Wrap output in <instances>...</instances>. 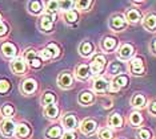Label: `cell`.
Listing matches in <instances>:
<instances>
[{"instance_id": "cell-8", "label": "cell", "mask_w": 156, "mask_h": 139, "mask_svg": "<svg viewBox=\"0 0 156 139\" xmlns=\"http://www.w3.org/2000/svg\"><path fill=\"white\" fill-rule=\"evenodd\" d=\"M96 127H98V123L95 122L94 119H86L80 124V131H81V134H84V135H90L96 130Z\"/></svg>"}, {"instance_id": "cell-1", "label": "cell", "mask_w": 156, "mask_h": 139, "mask_svg": "<svg viewBox=\"0 0 156 139\" xmlns=\"http://www.w3.org/2000/svg\"><path fill=\"white\" fill-rule=\"evenodd\" d=\"M105 62H107V60H105L104 56H103V55H96L94 57V60H92L91 65H90L91 73L92 74H99L103 69H104Z\"/></svg>"}, {"instance_id": "cell-27", "label": "cell", "mask_w": 156, "mask_h": 139, "mask_svg": "<svg viewBox=\"0 0 156 139\" xmlns=\"http://www.w3.org/2000/svg\"><path fill=\"white\" fill-rule=\"evenodd\" d=\"M58 9H60L59 8V2H47L45 3V11H47V15L55 16V13L58 12Z\"/></svg>"}, {"instance_id": "cell-31", "label": "cell", "mask_w": 156, "mask_h": 139, "mask_svg": "<svg viewBox=\"0 0 156 139\" xmlns=\"http://www.w3.org/2000/svg\"><path fill=\"white\" fill-rule=\"evenodd\" d=\"M43 4H41L40 2H31L30 4H28V7H30V12L34 13V15H37V13L41 12V9H43V7H41Z\"/></svg>"}, {"instance_id": "cell-23", "label": "cell", "mask_w": 156, "mask_h": 139, "mask_svg": "<svg viewBox=\"0 0 156 139\" xmlns=\"http://www.w3.org/2000/svg\"><path fill=\"white\" fill-rule=\"evenodd\" d=\"M30 133H31V130H30V127H28L27 124L20 123V124H17V126H16V130H15L16 137L24 139V138H27L28 135H30Z\"/></svg>"}, {"instance_id": "cell-11", "label": "cell", "mask_w": 156, "mask_h": 139, "mask_svg": "<svg viewBox=\"0 0 156 139\" xmlns=\"http://www.w3.org/2000/svg\"><path fill=\"white\" fill-rule=\"evenodd\" d=\"M63 126L67 129V131H73L77 127V121L73 114H66L63 117Z\"/></svg>"}, {"instance_id": "cell-13", "label": "cell", "mask_w": 156, "mask_h": 139, "mask_svg": "<svg viewBox=\"0 0 156 139\" xmlns=\"http://www.w3.org/2000/svg\"><path fill=\"white\" fill-rule=\"evenodd\" d=\"M0 51H2V53L7 58H12V57L16 56V46L11 44V42H4V44H2Z\"/></svg>"}, {"instance_id": "cell-9", "label": "cell", "mask_w": 156, "mask_h": 139, "mask_svg": "<svg viewBox=\"0 0 156 139\" xmlns=\"http://www.w3.org/2000/svg\"><path fill=\"white\" fill-rule=\"evenodd\" d=\"M54 20H55V16L47 15V13H45L44 16H41V19H40V28H41V31H43V32H51L52 27H54Z\"/></svg>"}, {"instance_id": "cell-18", "label": "cell", "mask_w": 156, "mask_h": 139, "mask_svg": "<svg viewBox=\"0 0 156 139\" xmlns=\"http://www.w3.org/2000/svg\"><path fill=\"white\" fill-rule=\"evenodd\" d=\"M45 135H47L48 139H60L63 135V130L60 126H52L47 130Z\"/></svg>"}, {"instance_id": "cell-34", "label": "cell", "mask_w": 156, "mask_h": 139, "mask_svg": "<svg viewBox=\"0 0 156 139\" xmlns=\"http://www.w3.org/2000/svg\"><path fill=\"white\" fill-rule=\"evenodd\" d=\"M151 138H152L151 131L148 129H145V127L137 131V139H151Z\"/></svg>"}, {"instance_id": "cell-39", "label": "cell", "mask_w": 156, "mask_h": 139, "mask_svg": "<svg viewBox=\"0 0 156 139\" xmlns=\"http://www.w3.org/2000/svg\"><path fill=\"white\" fill-rule=\"evenodd\" d=\"M75 5L77 7V9H83V11H88V8L92 5V2H76Z\"/></svg>"}, {"instance_id": "cell-38", "label": "cell", "mask_w": 156, "mask_h": 139, "mask_svg": "<svg viewBox=\"0 0 156 139\" xmlns=\"http://www.w3.org/2000/svg\"><path fill=\"white\" fill-rule=\"evenodd\" d=\"M9 81L7 80H0V94H4V93H7L9 90Z\"/></svg>"}, {"instance_id": "cell-10", "label": "cell", "mask_w": 156, "mask_h": 139, "mask_svg": "<svg viewBox=\"0 0 156 139\" xmlns=\"http://www.w3.org/2000/svg\"><path fill=\"white\" fill-rule=\"evenodd\" d=\"M11 69L15 74H23L26 72V61L23 58H20V57L13 58L11 62Z\"/></svg>"}, {"instance_id": "cell-33", "label": "cell", "mask_w": 156, "mask_h": 139, "mask_svg": "<svg viewBox=\"0 0 156 139\" xmlns=\"http://www.w3.org/2000/svg\"><path fill=\"white\" fill-rule=\"evenodd\" d=\"M37 53L34 51V49H28V51H26V55H24V61L26 62H28L30 64L32 60H35V58H37Z\"/></svg>"}, {"instance_id": "cell-15", "label": "cell", "mask_w": 156, "mask_h": 139, "mask_svg": "<svg viewBox=\"0 0 156 139\" xmlns=\"http://www.w3.org/2000/svg\"><path fill=\"white\" fill-rule=\"evenodd\" d=\"M116 46H118V40H116L115 37L107 36L101 41V48H103V51H105V52H112Z\"/></svg>"}, {"instance_id": "cell-5", "label": "cell", "mask_w": 156, "mask_h": 139, "mask_svg": "<svg viewBox=\"0 0 156 139\" xmlns=\"http://www.w3.org/2000/svg\"><path fill=\"white\" fill-rule=\"evenodd\" d=\"M133 56V46L131 44H123L118 51V58L122 61H128Z\"/></svg>"}, {"instance_id": "cell-44", "label": "cell", "mask_w": 156, "mask_h": 139, "mask_svg": "<svg viewBox=\"0 0 156 139\" xmlns=\"http://www.w3.org/2000/svg\"><path fill=\"white\" fill-rule=\"evenodd\" d=\"M148 110H150V113H151V114L156 115V101H154V102L151 103V105H150V109H148Z\"/></svg>"}, {"instance_id": "cell-30", "label": "cell", "mask_w": 156, "mask_h": 139, "mask_svg": "<svg viewBox=\"0 0 156 139\" xmlns=\"http://www.w3.org/2000/svg\"><path fill=\"white\" fill-rule=\"evenodd\" d=\"M98 137H99V139H112L113 133L111 131V129H108V127H103V129L99 130Z\"/></svg>"}, {"instance_id": "cell-40", "label": "cell", "mask_w": 156, "mask_h": 139, "mask_svg": "<svg viewBox=\"0 0 156 139\" xmlns=\"http://www.w3.org/2000/svg\"><path fill=\"white\" fill-rule=\"evenodd\" d=\"M40 56H41V58H43V60H51V58H54L52 55H51V52H49L47 48H44L43 51L40 52Z\"/></svg>"}, {"instance_id": "cell-14", "label": "cell", "mask_w": 156, "mask_h": 139, "mask_svg": "<svg viewBox=\"0 0 156 139\" xmlns=\"http://www.w3.org/2000/svg\"><path fill=\"white\" fill-rule=\"evenodd\" d=\"M143 27L150 32H155V29H156V15L155 13H150V15H147L144 17Z\"/></svg>"}, {"instance_id": "cell-25", "label": "cell", "mask_w": 156, "mask_h": 139, "mask_svg": "<svg viewBox=\"0 0 156 139\" xmlns=\"http://www.w3.org/2000/svg\"><path fill=\"white\" fill-rule=\"evenodd\" d=\"M77 99H79V103H81L84 106H88L90 103L94 102V94L90 91H83L79 94V98Z\"/></svg>"}, {"instance_id": "cell-3", "label": "cell", "mask_w": 156, "mask_h": 139, "mask_svg": "<svg viewBox=\"0 0 156 139\" xmlns=\"http://www.w3.org/2000/svg\"><path fill=\"white\" fill-rule=\"evenodd\" d=\"M58 85L62 89H71L73 86V76L68 72H64L58 76Z\"/></svg>"}, {"instance_id": "cell-41", "label": "cell", "mask_w": 156, "mask_h": 139, "mask_svg": "<svg viewBox=\"0 0 156 139\" xmlns=\"http://www.w3.org/2000/svg\"><path fill=\"white\" fill-rule=\"evenodd\" d=\"M76 134L73 133V131H66V133H63L62 135V139H76Z\"/></svg>"}, {"instance_id": "cell-6", "label": "cell", "mask_w": 156, "mask_h": 139, "mask_svg": "<svg viewBox=\"0 0 156 139\" xmlns=\"http://www.w3.org/2000/svg\"><path fill=\"white\" fill-rule=\"evenodd\" d=\"M15 130H16V124L11 119H4L0 123V131H2V134L4 137H11L15 133Z\"/></svg>"}, {"instance_id": "cell-12", "label": "cell", "mask_w": 156, "mask_h": 139, "mask_svg": "<svg viewBox=\"0 0 156 139\" xmlns=\"http://www.w3.org/2000/svg\"><path fill=\"white\" fill-rule=\"evenodd\" d=\"M36 81L32 80V78H28V80L23 81L22 82V86H20V90H22V93H24V94H32V93L36 90Z\"/></svg>"}, {"instance_id": "cell-16", "label": "cell", "mask_w": 156, "mask_h": 139, "mask_svg": "<svg viewBox=\"0 0 156 139\" xmlns=\"http://www.w3.org/2000/svg\"><path fill=\"white\" fill-rule=\"evenodd\" d=\"M76 78L77 80H80V81H86L88 77H90V74H91V70H90V66L88 65H79L76 68Z\"/></svg>"}, {"instance_id": "cell-45", "label": "cell", "mask_w": 156, "mask_h": 139, "mask_svg": "<svg viewBox=\"0 0 156 139\" xmlns=\"http://www.w3.org/2000/svg\"><path fill=\"white\" fill-rule=\"evenodd\" d=\"M151 51H152L154 55H156V38H154L152 42H151Z\"/></svg>"}, {"instance_id": "cell-22", "label": "cell", "mask_w": 156, "mask_h": 139, "mask_svg": "<svg viewBox=\"0 0 156 139\" xmlns=\"http://www.w3.org/2000/svg\"><path fill=\"white\" fill-rule=\"evenodd\" d=\"M44 115L47 117V118L49 119H55V118H58V115H59V108L55 105H49V106H45L44 108Z\"/></svg>"}, {"instance_id": "cell-7", "label": "cell", "mask_w": 156, "mask_h": 139, "mask_svg": "<svg viewBox=\"0 0 156 139\" xmlns=\"http://www.w3.org/2000/svg\"><path fill=\"white\" fill-rule=\"evenodd\" d=\"M127 27V21L122 16H113L109 20V28L115 32H120Z\"/></svg>"}, {"instance_id": "cell-43", "label": "cell", "mask_w": 156, "mask_h": 139, "mask_svg": "<svg viewBox=\"0 0 156 139\" xmlns=\"http://www.w3.org/2000/svg\"><path fill=\"white\" fill-rule=\"evenodd\" d=\"M7 32H8V28H7V25L4 23H0V37L4 36Z\"/></svg>"}, {"instance_id": "cell-17", "label": "cell", "mask_w": 156, "mask_h": 139, "mask_svg": "<svg viewBox=\"0 0 156 139\" xmlns=\"http://www.w3.org/2000/svg\"><path fill=\"white\" fill-rule=\"evenodd\" d=\"M94 51H95V46L92 45L90 41H84V42H81V44L79 45V53L81 56H84V57L91 56L92 53H94Z\"/></svg>"}, {"instance_id": "cell-32", "label": "cell", "mask_w": 156, "mask_h": 139, "mask_svg": "<svg viewBox=\"0 0 156 139\" xmlns=\"http://www.w3.org/2000/svg\"><path fill=\"white\" fill-rule=\"evenodd\" d=\"M73 5H75V2H71V0H63V2H59V8H62L64 12L72 11Z\"/></svg>"}, {"instance_id": "cell-42", "label": "cell", "mask_w": 156, "mask_h": 139, "mask_svg": "<svg viewBox=\"0 0 156 139\" xmlns=\"http://www.w3.org/2000/svg\"><path fill=\"white\" fill-rule=\"evenodd\" d=\"M30 65H31V68H34V69H37V68L41 66V60L37 57V58H35V60H32V61L30 62Z\"/></svg>"}, {"instance_id": "cell-35", "label": "cell", "mask_w": 156, "mask_h": 139, "mask_svg": "<svg viewBox=\"0 0 156 139\" xmlns=\"http://www.w3.org/2000/svg\"><path fill=\"white\" fill-rule=\"evenodd\" d=\"M122 72V65L119 62H113L109 66V73L113 74V76H119V73Z\"/></svg>"}, {"instance_id": "cell-28", "label": "cell", "mask_w": 156, "mask_h": 139, "mask_svg": "<svg viewBox=\"0 0 156 139\" xmlns=\"http://www.w3.org/2000/svg\"><path fill=\"white\" fill-rule=\"evenodd\" d=\"M64 19L67 24H73L76 23L77 19H79V15H77L76 11H69V12H64Z\"/></svg>"}, {"instance_id": "cell-20", "label": "cell", "mask_w": 156, "mask_h": 139, "mask_svg": "<svg viewBox=\"0 0 156 139\" xmlns=\"http://www.w3.org/2000/svg\"><path fill=\"white\" fill-rule=\"evenodd\" d=\"M145 103H147V99L143 94H135L132 98H131V105L133 106V108L136 109H141L145 106Z\"/></svg>"}, {"instance_id": "cell-36", "label": "cell", "mask_w": 156, "mask_h": 139, "mask_svg": "<svg viewBox=\"0 0 156 139\" xmlns=\"http://www.w3.org/2000/svg\"><path fill=\"white\" fill-rule=\"evenodd\" d=\"M47 49L51 52V55H52L54 58H56V57L59 56V53H60V49H59V46L56 45V44H48L47 45Z\"/></svg>"}, {"instance_id": "cell-37", "label": "cell", "mask_w": 156, "mask_h": 139, "mask_svg": "<svg viewBox=\"0 0 156 139\" xmlns=\"http://www.w3.org/2000/svg\"><path fill=\"white\" fill-rule=\"evenodd\" d=\"M0 111H2V114L4 117H11L13 114V108L11 105H4L2 109H0Z\"/></svg>"}, {"instance_id": "cell-19", "label": "cell", "mask_w": 156, "mask_h": 139, "mask_svg": "<svg viewBox=\"0 0 156 139\" xmlns=\"http://www.w3.org/2000/svg\"><path fill=\"white\" fill-rule=\"evenodd\" d=\"M140 12L137 9H129L126 13V21H128L131 24H136L140 21Z\"/></svg>"}, {"instance_id": "cell-26", "label": "cell", "mask_w": 156, "mask_h": 139, "mask_svg": "<svg viewBox=\"0 0 156 139\" xmlns=\"http://www.w3.org/2000/svg\"><path fill=\"white\" fill-rule=\"evenodd\" d=\"M55 101H56V97L54 93H51V91L44 93L43 97H41V105H43L44 108L45 106H49V105H54Z\"/></svg>"}, {"instance_id": "cell-29", "label": "cell", "mask_w": 156, "mask_h": 139, "mask_svg": "<svg viewBox=\"0 0 156 139\" xmlns=\"http://www.w3.org/2000/svg\"><path fill=\"white\" fill-rule=\"evenodd\" d=\"M129 122L132 126H139V124L143 122V118H141V114L140 113H137V111H133V113H131L129 114Z\"/></svg>"}, {"instance_id": "cell-2", "label": "cell", "mask_w": 156, "mask_h": 139, "mask_svg": "<svg viewBox=\"0 0 156 139\" xmlns=\"http://www.w3.org/2000/svg\"><path fill=\"white\" fill-rule=\"evenodd\" d=\"M127 85H128V77L126 76V74H119V76H116L115 78L112 80L111 82V91L116 93L119 90H122L123 88H127Z\"/></svg>"}, {"instance_id": "cell-4", "label": "cell", "mask_w": 156, "mask_h": 139, "mask_svg": "<svg viewBox=\"0 0 156 139\" xmlns=\"http://www.w3.org/2000/svg\"><path fill=\"white\" fill-rule=\"evenodd\" d=\"M129 70L135 76H141L144 73V62L140 57H135L129 62Z\"/></svg>"}, {"instance_id": "cell-46", "label": "cell", "mask_w": 156, "mask_h": 139, "mask_svg": "<svg viewBox=\"0 0 156 139\" xmlns=\"http://www.w3.org/2000/svg\"><path fill=\"white\" fill-rule=\"evenodd\" d=\"M0 23H2V15H0Z\"/></svg>"}, {"instance_id": "cell-24", "label": "cell", "mask_w": 156, "mask_h": 139, "mask_svg": "<svg viewBox=\"0 0 156 139\" xmlns=\"http://www.w3.org/2000/svg\"><path fill=\"white\" fill-rule=\"evenodd\" d=\"M108 124L111 127L119 129V127H122V124H123V118L119 115L118 113L111 114V115H109V118H108Z\"/></svg>"}, {"instance_id": "cell-21", "label": "cell", "mask_w": 156, "mask_h": 139, "mask_svg": "<svg viewBox=\"0 0 156 139\" xmlns=\"http://www.w3.org/2000/svg\"><path fill=\"white\" fill-rule=\"evenodd\" d=\"M92 88H94L95 93H103V91L107 90L108 82H107V80H104V78H98V80H95Z\"/></svg>"}]
</instances>
